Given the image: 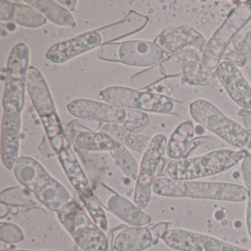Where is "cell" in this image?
Segmentation results:
<instances>
[{
    "mask_svg": "<svg viewBox=\"0 0 251 251\" xmlns=\"http://www.w3.org/2000/svg\"><path fill=\"white\" fill-rule=\"evenodd\" d=\"M13 173L17 182L50 211L57 213L72 201L65 186L33 157L20 156Z\"/></svg>",
    "mask_w": 251,
    "mask_h": 251,
    "instance_id": "6da1fadb",
    "label": "cell"
},
{
    "mask_svg": "<svg viewBox=\"0 0 251 251\" xmlns=\"http://www.w3.org/2000/svg\"><path fill=\"white\" fill-rule=\"evenodd\" d=\"M152 192L158 196L166 198L235 202L246 201L248 195L245 186L237 183L175 180L166 177H155Z\"/></svg>",
    "mask_w": 251,
    "mask_h": 251,
    "instance_id": "7a4b0ae2",
    "label": "cell"
},
{
    "mask_svg": "<svg viewBox=\"0 0 251 251\" xmlns=\"http://www.w3.org/2000/svg\"><path fill=\"white\" fill-rule=\"evenodd\" d=\"M248 150L219 149L197 156L172 161L166 168L170 178L194 180L224 173L234 167L248 154Z\"/></svg>",
    "mask_w": 251,
    "mask_h": 251,
    "instance_id": "3957f363",
    "label": "cell"
},
{
    "mask_svg": "<svg viewBox=\"0 0 251 251\" xmlns=\"http://www.w3.org/2000/svg\"><path fill=\"white\" fill-rule=\"evenodd\" d=\"M58 220L83 251H107L108 240L102 230L76 201L56 213Z\"/></svg>",
    "mask_w": 251,
    "mask_h": 251,
    "instance_id": "277c9868",
    "label": "cell"
},
{
    "mask_svg": "<svg viewBox=\"0 0 251 251\" xmlns=\"http://www.w3.org/2000/svg\"><path fill=\"white\" fill-rule=\"evenodd\" d=\"M189 114L197 123L229 145L241 150L248 145L249 136L245 127L209 101L195 100L189 105Z\"/></svg>",
    "mask_w": 251,
    "mask_h": 251,
    "instance_id": "5b68a950",
    "label": "cell"
},
{
    "mask_svg": "<svg viewBox=\"0 0 251 251\" xmlns=\"http://www.w3.org/2000/svg\"><path fill=\"white\" fill-rule=\"evenodd\" d=\"M251 20V7L248 1L240 2L214 32L202 51V64L209 72H214L223 61L226 50L235 36Z\"/></svg>",
    "mask_w": 251,
    "mask_h": 251,
    "instance_id": "8992f818",
    "label": "cell"
},
{
    "mask_svg": "<svg viewBox=\"0 0 251 251\" xmlns=\"http://www.w3.org/2000/svg\"><path fill=\"white\" fill-rule=\"evenodd\" d=\"M27 92L42 121L48 141L55 142L65 137L67 134L46 80L42 73L33 66L27 72Z\"/></svg>",
    "mask_w": 251,
    "mask_h": 251,
    "instance_id": "52a82bcc",
    "label": "cell"
},
{
    "mask_svg": "<svg viewBox=\"0 0 251 251\" xmlns=\"http://www.w3.org/2000/svg\"><path fill=\"white\" fill-rule=\"evenodd\" d=\"M30 58V49L26 44H17L11 50L7 63L3 111L22 114L24 109Z\"/></svg>",
    "mask_w": 251,
    "mask_h": 251,
    "instance_id": "ba28073f",
    "label": "cell"
},
{
    "mask_svg": "<svg viewBox=\"0 0 251 251\" xmlns=\"http://www.w3.org/2000/svg\"><path fill=\"white\" fill-rule=\"evenodd\" d=\"M98 98L106 103L142 112L170 114L175 108V100L170 97L126 86H110L101 91Z\"/></svg>",
    "mask_w": 251,
    "mask_h": 251,
    "instance_id": "9c48e42d",
    "label": "cell"
},
{
    "mask_svg": "<svg viewBox=\"0 0 251 251\" xmlns=\"http://www.w3.org/2000/svg\"><path fill=\"white\" fill-rule=\"evenodd\" d=\"M167 136L158 133L151 139L139 166V173L135 185L133 202L141 209L146 208L151 201L155 175L166 153Z\"/></svg>",
    "mask_w": 251,
    "mask_h": 251,
    "instance_id": "30bf717a",
    "label": "cell"
},
{
    "mask_svg": "<svg viewBox=\"0 0 251 251\" xmlns=\"http://www.w3.org/2000/svg\"><path fill=\"white\" fill-rule=\"evenodd\" d=\"M161 239L177 251H251L210 235L182 228L169 229Z\"/></svg>",
    "mask_w": 251,
    "mask_h": 251,
    "instance_id": "8fae6325",
    "label": "cell"
},
{
    "mask_svg": "<svg viewBox=\"0 0 251 251\" xmlns=\"http://www.w3.org/2000/svg\"><path fill=\"white\" fill-rule=\"evenodd\" d=\"M94 192L104 208L128 226L142 227L152 221L148 213L104 183H98Z\"/></svg>",
    "mask_w": 251,
    "mask_h": 251,
    "instance_id": "7c38bea8",
    "label": "cell"
},
{
    "mask_svg": "<svg viewBox=\"0 0 251 251\" xmlns=\"http://www.w3.org/2000/svg\"><path fill=\"white\" fill-rule=\"evenodd\" d=\"M67 111L75 118L105 124L123 125L127 117V109L84 98L70 101L67 105Z\"/></svg>",
    "mask_w": 251,
    "mask_h": 251,
    "instance_id": "4fadbf2b",
    "label": "cell"
},
{
    "mask_svg": "<svg viewBox=\"0 0 251 251\" xmlns=\"http://www.w3.org/2000/svg\"><path fill=\"white\" fill-rule=\"evenodd\" d=\"M153 42L165 55H173L186 49L202 52L206 44L203 36L187 25L164 29Z\"/></svg>",
    "mask_w": 251,
    "mask_h": 251,
    "instance_id": "5bb4252c",
    "label": "cell"
},
{
    "mask_svg": "<svg viewBox=\"0 0 251 251\" xmlns=\"http://www.w3.org/2000/svg\"><path fill=\"white\" fill-rule=\"evenodd\" d=\"M102 45L100 33L97 30H92L54 44L47 52L46 58L52 64H64Z\"/></svg>",
    "mask_w": 251,
    "mask_h": 251,
    "instance_id": "9a60e30c",
    "label": "cell"
},
{
    "mask_svg": "<svg viewBox=\"0 0 251 251\" xmlns=\"http://www.w3.org/2000/svg\"><path fill=\"white\" fill-rule=\"evenodd\" d=\"M216 77L230 99L242 109H251V86L239 67L222 61L215 71Z\"/></svg>",
    "mask_w": 251,
    "mask_h": 251,
    "instance_id": "2e32d148",
    "label": "cell"
},
{
    "mask_svg": "<svg viewBox=\"0 0 251 251\" xmlns=\"http://www.w3.org/2000/svg\"><path fill=\"white\" fill-rule=\"evenodd\" d=\"M164 52L154 42L131 40L119 43L118 63L135 67H152L164 58Z\"/></svg>",
    "mask_w": 251,
    "mask_h": 251,
    "instance_id": "e0dca14e",
    "label": "cell"
},
{
    "mask_svg": "<svg viewBox=\"0 0 251 251\" xmlns=\"http://www.w3.org/2000/svg\"><path fill=\"white\" fill-rule=\"evenodd\" d=\"M22 118L20 113L3 111L1 123V161L7 170L14 168L20 154Z\"/></svg>",
    "mask_w": 251,
    "mask_h": 251,
    "instance_id": "ac0fdd59",
    "label": "cell"
},
{
    "mask_svg": "<svg viewBox=\"0 0 251 251\" xmlns=\"http://www.w3.org/2000/svg\"><path fill=\"white\" fill-rule=\"evenodd\" d=\"M56 155L69 181L83 203L96 196L72 147L64 148Z\"/></svg>",
    "mask_w": 251,
    "mask_h": 251,
    "instance_id": "d6986e66",
    "label": "cell"
},
{
    "mask_svg": "<svg viewBox=\"0 0 251 251\" xmlns=\"http://www.w3.org/2000/svg\"><path fill=\"white\" fill-rule=\"evenodd\" d=\"M202 52L186 49L180 52L181 75L192 86H213L217 82L215 72L207 71L202 64Z\"/></svg>",
    "mask_w": 251,
    "mask_h": 251,
    "instance_id": "ffe728a7",
    "label": "cell"
},
{
    "mask_svg": "<svg viewBox=\"0 0 251 251\" xmlns=\"http://www.w3.org/2000/svg\"><path fill=\"white\" fill-rule=\"evenodd\" d=\"M0 20L15 23L27 28H39L46 25L47 19L30 5L2 0L0 2Z\"/></svg>",
    "mask_w": 251,
    "mask_h": 251,
    "instance_id": "44dd1931",
    "label": "cell"
},
{
    "mask_svg": "<svg viewBox=\"0 0 251 251\" xmlns=\"http://www.w3.org/2000/svg\"><path fill=\"white\" fill-rule=\"evenodd\" d=\"M153 245L151 229L142 227H126L117 232L112 241L115 251H143Z\"/></svg>",
    "mask_w": 251,
    "mask_h": 251,
    "instance_id": "7402d4cb",
    "label": "cell"
},
{
    "mask_svg": "<svg viewBox=\"0 0 251 251\" xmlns=\"http://www.w3.org/2000/svg\"><path fill=\"white\" fill-rule=\"evenodd\" d=\"M148 19L134 11H131L127 17L117 23L98 29V32L102 37L104 44L113 43V42L127 37L142 30L148 24Z\"/></svg>",
    "mask_w": 251,
    "mask_h": 251,
    "instance_id": "603a6c76",
    "label": "cell"
},
{
    "mask_svg": "<svg viewBox=\"0 0 251 251\" xmlns=\"http://www.w3.org/2000/svg\"><path fill=\"white\" fill-rule=\"evenodd\" d=\"M195 136V127L190 120L180 123L173 130L167 141L166 154L176 161L186 157L192 147Z\"/></svg>",
    "mask_w": 251,
    "mask_h": 251,
    "instance_id": "cb8c5ba5",
    "label": "cell"
},
{
    "mask_svg": "<svg viewBox=\"0 0 251 251\" xmlns=\"http://www.w3.org/2000/svg\"><path fill=\"white\" fill-rule=\"evenodd\" d=\"M25 3L39 11L47 20L60 27H74L75 17L70 10L59 2L52 0H26Z\"/></svg>",
    "mask_w": 251,
    "mask_h": 251,
    "instance_id": "d4e9b609",
    "label": "cell"
},
{
    "mask_svg": "<svg viewBox=\"0 0 251 251\" xmlns=\"http://www.w3.org/2000/svg\"><path fill=\"white\" fill-rule=\"evenodd\" d=\"M74 143L79 150L111 152L117 148L119 142L102 131H79L75 137Z\"/></svg>",
    "mask_w": 251,
    "mask_h": 251,
    "instance_id": "484cf974",
    "label": "cell"
},
{
    "mask_svg": "<svg viewBox=\"0 0 251 251\" xmlns=\"http://www.w3.org/2000/svg\"><path fill=\"white\" fill-rule=\"evenodd\" d=\"M0 201L7 205L22 208H39L41 203L24 187L13 186L7 188L0 193Z\"/></svg>",
    "mask_w": 251,
    "mask_h": 251,
    "instance_id": "4316f807",
    "label": "cell"
},
{
    "mask_svg": "<svg viewBox=\"0 0 251 251\" xmlns=\"http://www.w3.org/2000/svg\"><path fill=\"white\" fill-rule=\"evenodd\" d=\"M110 152L117 167L122 173L133 180H136L139 173V166L131 152L122 144H118L117 148Z\"/></svg>",
    "mask_w": 251,
    "mask_h": 251,
    "instance_id": "83f0119b",
    "label": "cell"
},
{
    "mask_svg": "<svg viewBox=\"0 0 251 251\" xmlns=\"http://www.w3.org/2000/svg\"><path fill=\"white\" fill-rule=\"evenodd\" d=\"M240 170L242 181L248 193L245 222L247 231L251 240V153L250 152L241 161Z\"/></svg>",
    "mask_w": 251,
    "mask_h": 251,
    "instance_id": "f1b7e54d",
    "label": "cell"
},
{
    "mask_svg": "<svg viewBox=\"0 0 251 251\" xmlns=\"http://www.w3.org/2000/svg\"><path fill=\"white\" fill-rule=\"evenodd\" d=\"M151 124L148 114L136 110L127 109V117L123 123L126 130L134 133H142Z\"/></svg>",
    "mask_w": 251,
    "mask_h": 251,
    "instance_id": "f546056e",
    "label": "cell"
},
{
    "mask_svg": "<svg viewBox=\"0 0 251 251\" xmlns=\"http://www.w3.org/2000/svg\"><path fill=\"white\" fill-rule=\"evenodd\" d=\"M86 209L89 213V217L102 229L103 231H107L108 229V221L103 206L98 199L97 196L83 203Z\"/></svg>",
    "mask_w": 251,
    "mask_h": 251,
    "instance_id": "4dcf8cb0",
    "label": "cell"
},
{
    "mask_svg": "<svg viewBox=\"0 0 251 251\" xmlns=\"http://www.w3.org/2000/svg\"><path fill=\"white\" fill-rule=\"evenodd\" d=\"M23 229L15 223L9 222L0 223V240L5 244H17L24 240Z\"/></svg>",
    "mask_w": 251,
    "mask_h": 251,
    "instance_id": "1f68e13d",
    "label": "cell"
},
{
    "mask_svg": "<svg viewBox=\"0 0 251 251\" xmlns=\"http://www.w3.org/2000/svg\"><path fill=\"white\" fill-rule=\"evenodd\" d=\"M151 141V138L145 135L127 130L121 144L127 149L131 150L138 153L144 154Z\"/></svg>",
    "mask_w": 251,
    "mask_h": 251,
    "instance_id": "d6a6232c",
    "label": "cell"
},
{
    "mask_svg": "<svg viewBox=\"0 0 251 251\" xmlns=\"http://www.w3.org/2000/svg\"><path fill=\"white\" fill-rule=\"evenodd\" d=\"M160 73L164 76H179L180 70V52L170 55L160 64Z\"/></svg>",
    "mask_w": 251,
    "mask_h": 251,
    "instance_id": "836d02e7",
    "label": "cell"
},
{
    "mask_svg": "<svg viewBox=\"0 0 251 251\" xmlns=\"http://www.w3.org/2000/svg\"><path fill=\"white\" fill-rule=\"evenodd\" d=\"M118 48L119 43L104 44L98 50V56L103 61L118 63Z\"/></svg>",
    "mask_w": 251,
    "mask_h": 251,
    "instance_id": "e575fe53",
    "label": "cell"
},
{
    "mask_svg": "<svg viewBox=\"0 0 251 251\" xmlns=\"http://www.w3.org/2000/svg\"><path fill=\"white\" fill-rule=\"evenodd\" d=\"M100 131L106 133L116 142L121 144L127 130L121 124H105L102 126Z\"/></svg>",
    "mask_w": 251,
    "mask_h": 251,
    "instance_id": "d590c367",
    "label": "cell"
},
{
    "mask_svg": "<svg viewBox=\"0 0 251 251\" xmlns=\"http://www.w3.org/2000/svg\"><path fill=\"white\" fill-rule=\"evenodd\" d=\"M237 117L240 121V124L245 127L249 136V142L247 145V149L251 150V111L241 108L237 111Z\"/></svg>",
    "mask_w": 251,
    "mask_h": 251,
    "instance_id": "8d00e7d4",
    "label": "cell"
},
{
    "mask_svg": "<svg viewBox=\"0 0 251 251\" xmlns=\"http://www.w3.org/2000/svg\"><path fill=\"white\" fill-rule=\"evenodd\" d=\"M169 226H170V223L163 222V223L155 225L151 228H150L152 233V238H153V245L158 243L159 239H162L166 232L170 229Z\"/></svg>",
    "mask_w": 251,
    "mask_h": 251,
    "instance_id": "74e56055",
    "label": "cell"
},
{
    "mask_svg": "<svg viewBox=\"0 0 251 251\" xmlns=\"http://www.w3.org/2000/svg\"><path fill=\"white\" fill-rule=\"evenodd\" d=\"M61 5H64V7L70 10V11H74L75 10L76 6H77V1H58Z\"/></svg>",
    "mask_w": 251,
    "mask_h": 251,
    "instance_id": "f35d334b",
    "label": "cell"
},
{
    "mask_svg": "<svg viewBox=\"0 0 251 251\" xmlns=\"http://www.w3.org/2000/svg\"><path fill=\"white\" fill-rule=\"evenodd\" d=\"M8 214H9L8 205L0 201V219H3L4 217L8 216Z\"/></svg>",
    "mask_w": 251,
    "mask_h": 251,
    "instance_id": "ab89813d",
    "label": "cell"
},
{
    "mask_svg": "<svg viewBox=\"0 0 251 251\" xmlns=\"http://www.w3.org/2000/svg\"><path fill=\"white\" fill-rule=\"evenodd\" d=\"M244 44L248 52L251 54V31L248 32L244 38Z\"/></svg>",
    "mask_w": 251,
    "mask_h": 251,
    "instance_id": "60d3db41",
    "label": "cell"
},
{
    "mask_svg": "<svg viewBox=\"0 0 251 251\" xmlns=\"http://www.w3.org/2000/svg\"><path fill=\"white\" fill-rule=\"evenodd\" d=\"M245 71H246L247 74H248V77H249L250 80H251V55L248 56L246 64H245Z\"/></svg>",
    "mask_w": 251,
    "mask_h": 251,
    "instance_id": "b9f144b4",
    "label": "cell"
},
{
    "mask_svg": "<svg viewBox=\"0 0 251 251\" xmlns=\"http://www.w3.org/2000/svg\"><path fill=\"white\" fill-rule=\"evenodd\" d=\"M0 251H55V250H43V251H32V250L13 249V248H9V249H2Z\"/></svg>",
    "mask_w": 251,
    "mask_h": 251,
    "instance_id": "7bdbcfd3",
    "label": "cell"
}]
</instances>
